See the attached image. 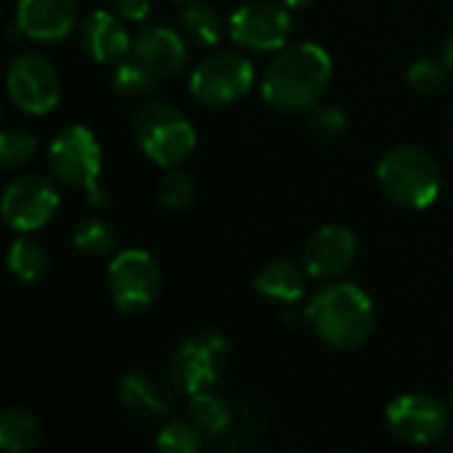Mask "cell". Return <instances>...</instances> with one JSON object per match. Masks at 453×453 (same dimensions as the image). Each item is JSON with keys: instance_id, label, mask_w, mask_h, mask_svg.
<instances>
[{"instance_id": "cell-1", "label": "cell", "mask_w": 453, "mask_h": 453, "mask_svg": "<svg viewBox=\"0 0 453 453\" xmlns=\"http://www.w3.org/2000/svg\"><path fill=\"white\" fill-rule=\"evenodd\" d=\"M332 56L319 42H289L263 72L260 96L281 114H303L319 106L332 82Z\"/></svg>"}, {"instance_id": "cell-2", "label": "cell", "mask_w": 453, "mask_h": 453, "mask_svg": "<svg viewBox=\"0 0 453 453\" xmlns=\"http://www.w3.org/2000/svg\"><path fill=\"white\" fill-rule=\"evenodd\" d=\"M305 311L308 326L324 345L334 350H356L366 345L377 324L372 297L350 281L321 287L311 297Z\"/></svg>"}, {"instance_id": "cell-3", "label": "cell", "mask_w": 453, "mask_h": 453, "mask_svg": "<svg viewBox=\"0 0 453 453\" xmlns=\"http://www.w3.org/2000/svg\"><path fill=\"white\" fill-rule=\"evenodd\" d=\"M377 180L388 199L406 210H425L441 194L438 162L414 143L390 149L377 165Z\"/></svg>"}, {"instance_id": "cell-4", "label": "cell", "mask_w": 453, "mask_h": 453, "mask_svg": "<svg viewBox=\"0 0 453 453\" xmlns=\"http://www.w3.org/2000/svg\"><path fill=\"white\" fill-rule=\"evenodd\" d=\"M133 138L143 157L159 167H178L196 146L191 119L165 101H149L138 109L133 117Z\"/></svg>"}, {"instance_id": "cell-5", "label": "cell", "mask_w": 453, "mask_h": 453, "mask_svg": "<svg viewBox=\"0 0 453 453\" xmlns=\"http://www.w3.org/2000/svg\"><path fill=\"white\" fill-rule=\"evenodd\" d=\"M228 353V340L218 332H196L180 340L167 361L173 388L186 395L210 390L223 377Z\"/></svg>"}, {"instance_id": "cell-6", "label": "cell", "mask_w": 453, "mask_h": 453, "mask_svg": "<svg viewBox=\"0 0 453 453\" xmlns=\"http://www.w3.org/2000/svg\"><path fill=\"white\" fill-rule=\"evenodd\" d=\"M255 82V66L236 50L210 53L191 72V96L207 109H223L242 101Z\"/></svg>"}, {"instance_id": "cell-7", "label": "cell", "mask_w": 453, "mask_h": 453, "mask_svg": "<svg viewBox=\"0 0 453 453\" xmlns=\"http://www.w3.org/2000/svg\"><path fill=\"white\" fill-rule=\"evenodd\" d=\"M48 170L53 180L72 191H90L101 173V143L85 125L61 127L48 143Z\"/></svg>"}, {"instance_id": "cell-8", "label": "cell", "mask_w": 453, "mask_h": 453, "mask_svg": "<svg viewBox=\"0 0 453 453\" xmlns=\"http://www.w3.org/2000/svg\"><path fill=\"white\" fill-rule=\"evenodd\" d=\"M106 289L122 313H143L162 292V268L151 252L125 250L109 263Z\"/></svg>"}, {"instance_id": "cell-9", "label": "cell", "mask_w": 453, "mask_h": 453, "mask_svg": "<svg viewBox=\"0 0 453 453\" xmlns=\"http://www.w3.org/2000/svg\"><path fill=\"white\" fill-rule=\"evenodd\" d=\"M8 96L24 114L40 117L58 106L61 80L50 58L35 50H21L11 58L5 72Z\"/></svg>"}, {"instance_id": "cell-10", "label": "cell", "mask_w": 453, "mask_h": 453, "mask_svg": "<svg viewBox=\"0 0 453 453\" xmlns=\"http://www.w3.org/2000/svg\"><path fill=\"white\" fill-rule=\"evenodd\" d=\"M292 8L281 0H250L228 19V35L247 50H281L292 37Z\"/></svg>"}, {"instance_id": "cell-11", "label": "cell", "mask_w": 453, "mask_h": 453, "mask_svg": "<svg viewBox=\"0 0 453 453\" xmlns=\"http://www.w3.org/2000/svg\"><path fill=\"white\" fill-rule=\"evenodd\" d=\"M58 204H61L58 186L40 173H27L5 186L0 210L8 228L19 234H29L50 223L53 215L58 212Z\"/></svg>"}, {"instance_id": "cell-12", "label": "cell", "mask_w": 453, "mask_h": 453, "mask_svg": "<svg viewBox=\"0 0 453 453\" xmlns=\"http://www.w3.org/2000/svg\"><path fill=\"white\" fill-rule=\"evenodd\" d=\"M388 427L409 446H430L449 430V406L425 393L398 395L388 406Z\"/></svg>"}, {"instance_id": "cell-13", "label": "cell", "mask_w": 453, "mask_h": 453, "mask_svg": "<svg viewBox=\"0 0 453 453\" xmlns=\"http://www.w3.org/2000/svg\"><path fill=\"white\" fill-rule=\"evenodd\" d=\"M358 255V239L350 228L329 223L316 228L303 247V265L316 281L340 279Z\"/></svg>"}, {"instance_id": "cell-14", "label": "cell", "mask_w": 453, "mask_h": 453, "mask_svg": "<svg viewBox=\"0 0 453 453\" xmlns=\"http://www.w3.org/2000/svg\"><path fill=\"white\" fill-rule=\"evenodd\" d=\"M77 0H16V24L21 35L37 42H56L77 27Z\"/></svg>"}, {"instance_id": "cell-15", "label": "cell", "mask_w": 453, "mask_h": 453, "mask_svg": "<svg viewBox=\"0 0 453 453\" xmlns=\"http://www.w3.org/2000/svg\"><path fill=\"white\" fill-rule=\"evenodd\" d=\"M125 19L114 11H93L80 24V45L98 64H119L133 50V37L127 35Z\"/></svg>"}, {"instance_id": "cell-16", "label": "cell", "mask_w": 453, "mask_h": 453, "mask_svg": "<svg viewBox=\"0 0 453 453\" xmlns=\"http://www.w3.org/2000/svg\"><path fill=\"white\" fill-rule=\"evenodd\" d=\"M133 58H138L143 66H149L159 77L178 74L188 61V45L186 37L178 35L170 27H143L133 37Z\"/></svg>"}, {"instance_id": "cell-17", "label": "cell", "mask_w": 453, "mask_h": 453, "mask_svg": "<svg viewBox=\"0 0 453 453\" xmlns=\"http://www.w3.org/2000/svg\"><path fill=\"white\" fill-rule=\"evenodd\" d=\"M170 385L159 382L157 377H151L146 372H130L117 382V401L133 417L154 422L175 409V395H173Z\"/></svg>"}, {"instance_id": "cell-18", "label": "cell", "mask_w": 453, "mask_h": 453, "mask_svg": "<svg viewBox=\"0 0 453 453\" xmlns=\"http://www.w3.org/2000/svg\"><path fill=\"white\" fill-rule=\"evenodd\" d=\"M308 279H311V273L305 271V265H297V263H292L287 257H279V260L265 263L255 273L252 287L268 303L292 305V303H300L305 297Z\"/></svg>"}, {"instance_id": "cell-19", "label": "cell", "mask_w": 453, "mask_h": 453, "mask_svg": "<svg viewBox=\"0 0 453 453\" xmlns=\"http://www.w3.org/2000/svg\"><path fill=\"white\" fill-rule=\"evenodd\" d=\"M42 443V425L40 419L21 409V406H8L0 414V449L11 453L35 451Z\"/></svg>"}, {"instance_id": "cell-20", "label": "cell", "mask_w": 453, "mask_h": 453, "mask_svg": "<svg viewBox=\"0 0 453 453\" xmlns=\"http://www.w3.org/2000/svg\"><path fill=\"white\" fill-rule=\"evenodd\" d=\"M188 414H191V422L210 438H223L234 427L231 406L210 390L188 395Z\"/></svg>"}, {"instance_id": "cell-21", "label": "cell", "mask_w": 453, "mask_h": 453, "mask_svg": "<svg viewBox=\"0 0 453 453\" xmlns=\"http://www.w3.org/2000/svg\"><path fill=\"white\" fill-rule=\"evenodd\" d=\"M180 27H183V35L202 50L218 45L223 37V19L210 3L188 0L186 8L180 11Z\"/></svg>"}, {"instance_id": "cell-22", "label": "cell", "mask_w": 453, "mask_h": 453, "mask_svg": "<svg viewBox=\"0 0 453 453\" xmlns=\"http://www.w3.org/2000/svg\"><path fill=\"white\" fill-rule=\"evenodd\" d=\"M8 271L19 284H37L48 271V252L32 236H19L8 247Z\"/></svg>"}, {"instance_id": "cell-23", "label": "cell", "mask_w": 453, "mask_h": 453, "mask_svg": "<svg viewBox=\"0 0 453 453\" xmlns=\"http://www.w3.org/2000/svg\"><path fill=\"white\" fill-rule=\"evenodd\" d=\"M157 88H159V74H154L149 66H143L133 56L119 61L111 74V90L125 101H143Z\"/></svg>"}, {"instance_id": "cell-24", "label": "cell", "mask_w": 453, "mask_h": 453, "mask_svg": "<svg viewBox=\"0 0 453 453\" xmlns=\"http://www.w3.org/2000/svg\"><path fill=\"white\" fill-rule=\"evenodd\" d=\"M72 244L88 257H104L117 250L119 231L104 218H85L72 228Z\"/></svg>"}, {"instance_id": "cell-25", "label": "cell", "mask_w": 453, "mask_h": 453, "mask_svg": "<svg viewBox=\"0 0 453 453\" xmlns=\"http://www.w3.org/2000/svg\"><path fill=\"white\" fill-rule=\"evenodd\" d=\"M37 151H40V143H37V138L29 130L8 127L0 135V165L5 170H21V167H27L37 157Z\"/></svg>"}, {"instance_id": "cell-26", "label": "cell", "mask_w": 453, "mask_h": 453, "mask_svg": "<svg viewBox=\"0 0 453 453\" xmlns=\"http://www.w3.org/2000/svg\"><path fill=\"white\" fill-rule=\"evenodd\" d=\"M449 64L446 61H435V58H417L409 72H406V82L417 96H435L446 88L449 82Z\"/></svg>"}, {"instance_id": "cell-27", "label": "cell", "mask_w": 453, "mask_h": 453, "mask_svg": "<svg viewBox=\"0 0 453 453\" xmlns=\"http://www.w3.org/2000/svg\"><path fill=\"white\" fill-rule=\"evenodd\" d=\"M202 430L194 422L173 419L157 435V449L162 453H199L202 449Z\"/></svg>"}, {"instance_id": "cell-28", "label": "cell", "mask_w": 453, "mask_h": 453, "mask_svg": "<svg viewBox=\"0 0 453 453\" xmlns=\"http://www.w3.org/2000/svg\"><path fill=\"white\" fill-rule=\"evenodd\" d=\"M308 130L321 143H337L348 133V117L337 106H313L308 111Z\"/></svg>"}, {"instance_id": "cell-29", "label": "cell", "mask_w": 453, "mask_h": 453, "mask_svg": "<svg viewBox=\"0 0 453 453\" xmlns=\"http://www.w3.org/2000/svg\"><path fill=\"white\" fill-rule=\"evenodd\" d=\"M196 199V183L188 173L167 167V175L159 180V204L165 210H186Z\"/></svg>"}, {"instance_id": "cell-30", "label": "cell", "mask_w": 453, "mask_h": 453, "mask_svg": "<svg viewBox=\"0 0 453 453\" xmlns=\"http://www.w3.org/2000/svg\"><path fill=\"white\" fill-rule=\"evenodd\" d=\"M111 8L125 21H143L151 13V0H111Z\"/></svg>"}, {"instance_id": "cell-31", "label": "cell", "mask_w": 453, "mask_h": 453, "mask_svg": "<svg viewBox=\"0 0 453 453\" xmlns=\"http://www.w3.org/2000/svg\"><path fill=\"white\" fill-rule=\"evenodd\" d=\"M88 204H90L93 210H106V207L111 204V191H109L106 186L96 183V186L88 191Z\"/></svg>"}, {"instance_id": "cell-32", "label": "cell", "mask_w": 453, "mask_h": 453, "mask_svg": "<svg viewBox=\"0 0 453 453\" xmlns=\"http://www.w3.org/2000/svg\"><path fill=\"white\" fill-rule=\"evenodd\" d=\"M300 303H292V305H287V311H284V326L287 329H300L303 324H308V311L305 308H297Z\"/></svg>"}, {"instance_id": "cell-33", "label": "cell", "mask_w": 453, "mask_h": 453, "mask_svg": "<svg viewBox=\"0 0 453 453\" xmlns=\"http://www.w3.org/2000/svg\"><path fill=\"white\" fill-rule=\"evenodd\" d=\"M443 61L449 64V69L453 72V29L449 32V37H446V45H443Z\"/></svg>"}, {"instance_id": "cell-34", "label": "cell", "mask_w": 453, "mask_h": 453, "mask_svg": "<svg viewBox=\"0 0 453 453\" xmlns=\"http://www.w3.org/2000/svg\"><path fill=\"white\" fill-rule=\"evenodd\" d=\"M281 3H284L287 8H292V11H295V8H308L313 0H281Z\"/></svg>"}, {"instance_id": "cell-35", "label": "cell", "mask_w": 453, "mask_h": 453, "mask_svg": "<svg viewBox=\"0 0 453 453\" xmlns=\"http://www.w3.org/2000/svg\"><path fill=\"white\" fill-rule=\"evenodd\" d=\"M449 406L453 409V390H451V395H449Z\"/></svg>"}, {"instance_id": "cell-36", "label": "cell", "mask_w": 453, "mask_h": 453, "mask_svg": "<svg viewBox=\"0 0 453 453\" xmlns=\"http://www.w3.org/2000/svg\"><path fill=\"white\" fill-rule=\"evenodd\" d=\"M173 3H188V0H173Z\"/></svg>"}]
</instances>
